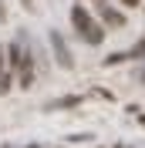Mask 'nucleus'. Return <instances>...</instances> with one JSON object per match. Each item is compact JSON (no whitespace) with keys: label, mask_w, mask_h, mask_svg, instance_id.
I'll use <instances>...</instances> for the list:
<instances>
[{"label":"nucleus","mask_w":145,"mask_h":148,"mask_svg":"<svg viewBox=\"0 0 145 148\" xmlns=\"http://www.w3.org/2000/svg\"><path fill=\"white\" fill-rule=\"evenodd\" d=\"M71 24H74V30H78V34L84 37V44L98 47L101 40H105V27H101L98 20L91 17V14L81 7V3H74V7H71Z\"/></svg>","instance_id":"1"},{"label":"nucleus","mask_w":145,"mask_h":148,"mask_svg":"<svg viewBox=\"0 0 145 148\" xmlns=\"http://www.w3.org/2000/svg\"><path fill=\"white\" fill-rule=\"evenodd\" d=\"M142 84H145V74H142Z\"/></svg>","instance_id":"14"},{"label":"nucleus","mask_w":145,"mask_h":148,"mask_svg":"<svg viewBox=\"0 0 145 148\" xmlns=\"http://www.w3.org/2000/svg\"><path fill=\"white\" fill-rule=\"evenodd\" d=\"M138 121H142V125H145V114H138Z\"/></svg>","instance_id":"10"},{"label":"nucleus","mask_w":145,"mask_h":148,"mask_svg":"<svg viewBox=\"0 0 145 148\" xmlns=\"http://www.w3.org/2000/svg\"><path fill=\"white\" fill-rule=\"evenodd\" d=\"M78 104H81V98H78V94H64V98H54L47 108H51V111H57V108H78Z\"/></svg>","instance_id":"5"},{"label":"nucleus","mask_w":145,"mask_h":148,"mask_svg":"<svg viewBox=\"0 0 145 148\" xmlns=\"http://www.w3.org/2000/svg\"><path fill=\"white\" fill-rule=\"evenodd\" d=\"M17 81H20V88H30V84H34V51H30V57H24V64L17 67Z\"/></svg>","instance_id":"4"},{"label":"nucleus","mask_w":145,"mask_h":148,"mask_svg":"<svg viewBox=\"0 0 145 148\" xmlns=\"http://www.w3.org/2000/svg\"><path fill=\"white\" fill-rule=\"evenodd\" d=\"M122 3H125V7H138V3H142V0H122Z\"/></svg>","instance_id":"8"},{"label":"nucleus","mask_w":145,"mask_h":148,"mask_svg":"<svg viewBox=\"0 0 145 148\" xmlns=\"http://www.w3.org/2000/svg\"><path fill=\"white\" fill-rule=\"evenodd\" d=\"M47 40H51V51H54V61L61 67H74V57H71V47H68V40H64L61 30H51L47 34Z\"/></svg>","instance_id":"2"},{"label":"nucleus","mask_w":145,"mask_h":148,"mask_svg":"<svg viewBox=\"0 0 145 148\" xmlns=\"http://www.w3.org/2000/svg\"><path fill=\"white\" fill-rule=\"evenodd\" d=\"M95 3H105V0H95Z\"/></svg>","instance_id":"13"},{"label":"nucleus","mask_w":145,"mask_h":148,"mask_svg":"<svg viewBox=\"0 0 145 148\" xmlns=\"http://www.w3.org/2000/svg\"><path fill=\"white\" fill-rule=\"evenodd\" d=\"M98 14H101V20H105L108 27H122V24H125V14H122V10H115L108 0H105V3H98Z\"/></svg>","instance_id":"3"},{"label":"nucleus","mask_w":145,"mask_h":148,"mask_svg":"<svg viewBox=\"0 0 145 148\" xmlns=\"http://www.w3.org/2000/svg\"><path fill=\"white\" fill-rule=\"evenodd\" d=\"M125 57H145V34L135 40V47H132V51H125Z\"/></svg>","instance_id":"6"},{"label":"nucleus","mask_w":145,"mask_h":148,"mask_svg":"<svg viewBox=\"0 0 145 148\" xmlns=\"http://www.w3.org/2000/svg\"><path fill=\"white\" fill-rule=\"evenodd\" d=\"M0 20H3V7H0Z\"/></svg>","instance_id":"11"},{"label":"nucleus","mask_w":145,"mask_h":148,"mask_svg":"<svg viewBox=\"0 0 145 148\" xmlns=\"http://www.w3.org/2000/svg\"><path fill=\"white\" fill-rule=\"evenodd\" d=\"M24 7H34V3H30V0H24Z\"/></svg>","instance_id":"9"},{"label":"nucleus","mask_w":145,"mask_h":148,"mask_svg":"<svg viewBox=\"0 0 145 148\" xmlns=\"http://www.w3.org/2000/svg\"><path fill=\"white\" fill-rule=\"evenodd\" d=\"M27 148H41V145H27Z\"/></svg>","instance_id":"12"},{"label":"nucleus","mask_w":145,"mask_h":148,"mask_svg":"<svg viewBox=\"0 0 145 148\" xmlns=\"http://www.w3.org/2000/svg\"><path fill=\"white\" fill-rule=\"evenodd\" d=\"M122 61H128V57H125V51H118V54H108V57H105V64H122Z\"/></svg>","instance_id":"7"}]
</instances>
